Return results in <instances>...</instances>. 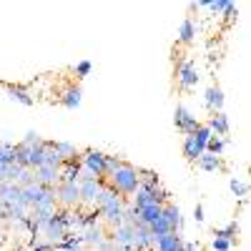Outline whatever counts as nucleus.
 <instances>
[{
	"label": "nucleus",
	"mask_w": 251,
	"mask_h": 251,
	"mask_svg": "<svg viewBox=\"0 0 251 251\" xmlns=\"http://www.w3.org/2000/svg\"><path fill=\"white\" fill-rule=\"evenodd\" d=\"M138 181H141L143 188H156V186H161L156 171H143V169H138Z\"/></svg>",
	"instance_id": "29"
},
{
	"label": "nucleus",
	"mask_w": 251,
	"mask_h": 251,
	"mask_svg": "<svg viewBox=\"0 0 251 251\" xmlns=\"http://www.w3.org/2000/svg\"><path fill=\"white\" fill-rule=\"evenodd\" d=\"M196 166L201 171H221V156H211V153H201L199 156V161H196Z\"/></svg>",
	"instance_id": "23"
},
{
	"label": "nucleus",
	"mask_w": 251,
	"mask_h": 251,
	"mask_svg": "<svg viewBox=\"0 0 251 251\" xmlns=\"http://www.w3.org/2000/svg\"><path fill=\"white\" fill-rule=\"evenodd\" d=\"M116 246H131L133 244V226L131 224H121L116 228H111V236H108Z\"/></svg>",
	"instance_id": "13"
},
{
	"label": "nucleus",
	"mask_w": 251,
	"mask_h": 251,
	"mask_svg": "<svg viewBox=\"0 0 251 251\" xmlns=\"http://www.w3.org/2000/svg\"><path fill=\"white\" fill-rule=\"evenodd\" d=\"M103 183H106V181H100V178H96V181H86V183H78V188H80V206H91V208H96V201H98V194H100Z\"/></svg>",
	"instance_id": "7"
},
{
	"label": "nucleus",
	"mask_w": 251,
	"mask_h": 251,
	"mask_svg": "<svg viewBox=\"0 0 251 251\" xmlns=\"http://www.w3.org/2000/svg\"><path fill=\"white\" fill-rule=\"evenodd\" d=\"M53 146V151L58 153V158L66 163V161H75V158H80V151L75 149L73 143H68V141H53L50 143Z\"/></svg>",
	"instance_id": "17"
},
{
	"label": "nucleus",
	"mask_w": 251,
	"mask_h": 251,
	"mask_svg": "<svg viewBox=\"0 0 251 251\" xmlns=\"http://www.w3.org/2000/svg\"><path fill=\"white\" fill-rule=\"evenodd\" d=\"M203 219H206V216H203V206H201V203H199V206H196V208H194V221H196V224H201V221H203Z\"/></svg>",
	"instance_id": "38"
},
{
	"label": "nucleus",
	"mask_w": 251,
	"mask_h": 251,
	"mask_svg": "<svg viewBox=\"0 0 251 251\" xmlns=\"http://www.w3.org/2000/svg\"><path fill=\"white\" fill-rule=\"evenodd\" d=\"M228 138H221V136H211V141L206 143V151L203 153H211V156H221L224 149H226Z\"/></svg>",
	"instance_id": "25"
},
{
	"label": "nucleus",
	"mask_w": 251,
	"mask_h": 251,
	"mask_svg": "<svg viewBox=\"0 0 251 251\" xmlns=\"http://www.w3.org/2000/svg\"><path fill=\"white\" fill-rule=\"evenodd\" d=\"M224 15H226V18H228V23H234V20H236V18H239V8H236V5H234V3H231V8H228V10H226V13H224Z\"/></svg>",
	"instance_id": "37"
},
{
	"label": "nucleus",
	"mask_w": 251,
	"mask_h": 251,
	"mask_svg": "<svg viewBox=\"0 0 251 251\" xmlns=\"http://www.w3.org/2000/svg\"><path fill=\"white\" fill-rule=\"evenodd\" d=\"M161 208H163V206H158V203H149V206L138 208V224H141V226H151V224L161 216Z\"/></svg>",
	"instance_id": "20"
},
{
	"label": "nucleus",
	"mask_w": 251,
	"mask_h": 251,
	"mask_svg": "<svg viewBox=\"0 0 251 251\" xmlns=\"http://www.w3.org/2000/svg\"><path fill=\"white\" fill-rule=\"evenodd\" d=\"M183 244V234L181 231H171V234H163L153 241V251H176Z\"/></svg>",
	"instance_id": "11"
},
{
	"label": "nucleus",
	"mask_w": 251,
	"mask_h": 251,
	"mask_svg": "<svg viewBox=\"0 0 251 251\" xmlns=\"http://www.w3.org/2000/svg\"><path fill=\"white\" fill-rule=\"evenodd\" d=\"M208 131H211L214 136H221V138H226L228 136V131H231V123H228V116L224 113V111H219V113H214L211 118H208Z\"/></svg>",
	"instance_id": "10"
},
{
	"label": "nucleus",
	"mask_w": 251,
	"mask_h": 251,
	"mask_svg": "<svg viewBox=\"0 0 251 251\" xmlns=\"http://www.w3.org/2000/svg\"><path fill=\"white\" fill-rule=\"evenodd\" d=\"M33 174H35V183H40V186L55 188L60 183V169H55V166H38Z\"/></svg>",
	"instance_id": "9"
},
{
	"label": "nucleus",
	"mask_w": 251,
	"mask_h": 251,
	"mask_svg": "<svg viewBox=\"0 0 251 251\" xmlns=\"http://www.w3.org/2000/svg\"><path fill=\"white\" fill-rule=\"evenodd\" d=\"M203 106L211 111V113H219L224 111V91L219 86H211V88H206L203 93Z\"/></svg>",
	"instance_id": "12"
},
{
	"label": "nucleus",
	"mask_w": 251,
	"mask_h": 251,
	"mask_svg": "<svg viewBox=\"0 0 251 251\" xmlns=\"http://www.w3.org/2000/svg\"><path fill=\"white\" fill-rule=\"evenodd\" d=\"M86 181H96V174L88 171L86 166H80V174H78V183H86Z\"/></svg>",
	"instance_id": "36"
},
{
	"label": "nucleus",
	"mask_w": 251,
	"mask_h": 251,
	"mask_svg": "<svg viewBox=\"0 0 251 251\" xmlns=\"http://www.w3.org/2000/svg\"><path fill=\"white\" fill-rule=\"evenodd\" d=\"M178 40H181V43H186V46L196 40V23H194L191 18H186L183 23H181V28H178Z\"/></svg>",
	"instance_id": "24"
},
{
	"label": "nucleus",
	"mask_w": 251,
	"mask_h": 251,
	"mask_svg": "<svg viewBox=\"0 0 251 251\" xmlns=\"http://www.w3.org/2000/svg\"><path fill=\"white\" fill-rule=\"evenodd\" d=\"M174 123H176V128L183 133V136H191L196 128H199V118L188 111L186 106H176V111H174Z\"/></svg>",
	"instance_id": "6"
},
{
	"label": "nucleus",
	"mask_w": 251,
	"mask_h": 251,
	"mask_svg": "<svg viewBox=\"0 0 251 251\" xmlns=\"http://www.w3.org/2000/svg\"><path fill=\"white\" fill-rule=\"evenodd\" d=\"M234 241H228V239H214L211 241V251H231Z\"/></svg>",
	"instance_id": "34"
},
{
	"label": "nucleus",
	"mask_w": 251,
	"mask_h": 251,
	"mask_svg": "<svg viewBox=\"0 0 251 251\" xmlns=\"http://www.w3.org/2000/svg\"><path fill=\"white\" fill-rule=\"evenodd\" d=\"M40 236H43L53 249L60 246L63 239L68 236V228H66V224H63V219L58 216V211H55V216H50V219L46 221V226H43V231H40Z\"/></svg>",
	"instance_id": "3"
},
{
	"label": "nucleus",
	"mask_w": 251,
	"mask_h": 251,
	"mask_svg": "<svg viewBox=\"0 0 251 251\" xmlns=\"http://www.w3.org/2000/svg\"><path fill=\"white\" fill-rule=\"evenodd\" d=\"M228 8H231V0H206V10H211V13H226Z\"/></svg>",
	"instance_id": "30"
},
{
	"label": "nucleus",
	"mask_w": 251,
	"mask_h": 251,
	"mask_svg": "<svg viewBox=\"0 0 251 251\" xmlns=\"http://www.w3.org/2000/svg\"><path fill=\"white\" fill-rule=\"evenodd\" d=\"M106 183L113 188L121 199L133 196V194L138 191V186H141V181H138V169L123 161L118 169H113V171L106 176Z\"/></svg>",
	"instance_id": "1"
},
{
	"label": "nucleus",
	"mask_w": 251,
	"mask_h": 251,
	"mask_svg": "<svg viewBox=\"0 0 251 251\" xmlns=\"http://www.w3.org/2000/svg\"><path fill=\"white\" fill-rule=\"evenodd\" d=\"M78 174H80V158L66 161L60 166V183H78Z\"/></svg>",
	"instance_id": "19"
},
{
	"label": "nucleus",
	"mask_w": 251,
	"mask_h": 251,
	"mask_svg": "<svg viewBox=\"0 0 251 251\" xmlns=\"http://www.w3.org/2000/svg\"><path fill=\"white\" fill-rule=\"evenodd\" d=\"M60 251H83V249H80V246H63Z\"/></svg>",
	"instance_id": "39"
},
{
	"label": "nucleus",
	"mask_w": 251,
	"mask_h": 251,
	"mask_svg": "<svg viewBox=\"0 0 251 251\" xmlns=\"http://www.w3.org/2000/svg\"><path fill=\"white\" fill-rule=\"evenodd\" d=\"M191 136H194V141L199 143V149H201V151H206V143L211 141V136H214V133L208 131V126H206V123H201V126H199V128H196Z\"/></svg>",
	"instance_id": "26"
},
{
	"label": "nucleus",
	"mask_w": 251,
	"mask_h": 251,
	"mask_svg": "<svg viewBox=\"0 0 251 251\" xmlns=\"http://www.w3.org/2000/svg\"><path fill=\"white\" fill-rule=\"evenodd\" d=\"M5 93H8L13 100L23 103V106H33V103H35L33 93H30L28 88H23V86H13V83H5Z\"/></svg>",
	"instance_id": "18"
},
{
	"label": "nucleus",
	"mask_w": 251,
	"mask_h": 251,
	"mask_svg": "<svg viewBox=\"0 0 251 251\" xmlns=\"http://www.w3.org/2000/svg\"><path fill=\"white\" fill-rule=\"evenodd\" d=\"M136 208H143V206H149V203H153V199H151V188H143V186H138V191L133 194V201H131Z\"/></svg>",
	"instance_id": "27"
},
{
	"label": "nucleus",
	"mask_w": 251,
	"mask_h": 251,
	"mask_svg": "<svg viewBox=\"0 0 251 251\" xmlns=\"http://www.w3.org/2000/svg\"><path fill=\"white\" fill-rule=\"evenodd\" d=\"M43 188H46V186H40V183H30V186L23 188L20 199H23V203H25L28 208H33V206L40 201V196H43Z\"/></svg>",
	"instance_id": "21"
},
{
	"label": "nucleus",
	"mask_w": 251,
	"mask_h": 251,
	"mask_svg": "<svg viewBox=\"0 0 251 251\" xmlns=\"http://www.w3.org/2000/svg\"><path fill=\"white\" fill-rule=\"evenodd\" d=\"M161 216L169 221V226H171V231H181V226H183V216H181V208L176 206V203H166L163 208H161Z\"/></svg>",
	"instance_id": "15"
},
{
	"label": "nucleus",
	"mask_w": 251,
	"mask_h": 251,
	"mask_svg": "<svg viewBox=\"0 0 251 251\" xmlns=\"http://www.w3.org/2000/svg\"><path fill=\"white\" fill-rule=\"evenodd\" d=\"M91 71H93L91 60H80V63H75V68H73L75 78H88V75H91Z\"/></svg>",
	"instance_id": "32"
},
{
	"label": "nucleus",
	"mask_w": 251,
	"mask_h": 251,
	"mask_svg": "<svg viewBox=\"0 0 251 251\" xmlns=\"http://www.w3.org/2000/svg\"><path fill=\"white\" fill-rule=\"evenodd\" d=\"M40 141H43V138H40V136H38L35 131H28V133H25V138L20 141V143H23V146H38Z\"/></svg>",
	"instance_id": "35"
},
{
	"label": "nucleus",
	"mask_w": 251,
	"mask_h": 251,
	"mask_svg": "<svg viewBox=\"0 0 251 251\" xmlns=\"http://www.w3.org/2000/svg\"><path fill=\"white\" fill-rule=\"evenodd\" d=\"M55 203L66 211H73V208L80 206V188L78 183H58L55 186Z\"/></svg>",
	"instance_id": "2"
},
{
	"label": "nucleus",
	"mask_w": 251,
	"mask_h": 251,
	"mask_svg": "<svg viewBox=\"0 0 251 251\" xmlns=\"http://www.w3.org/2000/svg\"><path fill=\"white\" fill-rule=\"evenodd\" d=\"M106 156L108 153H103V151H96V149H86L80 153V166H86L88 171L96 174V178H106Z\"/></svg>",
	"instance_id": "5"
},
{
	"label": "nucleus",
	"mask_w": 251,
	"mask_h": 251,
	"mask_svg": "<svg viewBox=\"0 0 251 251\" xmlns=\"http://www.w3.org/2000/svg\"><path fill=\"white\" fill-rule=\"evenodd\" d=\"M153 234L149 231V226H133V244L131 249L133 251H153Z\"/></svg>",
	"instance_id": "8"
},
{
	"label": "nucleus",
	"mask_w": 251,
	"mask_h": 251,
	"mask_svg": "<svg viewBox=\"0 0 251 251\" xmlns=\"http://www.w3.org/2000/svg\"><path fill=\"white\" fill-rule=\"evenodd\" d=\"M116 251H133L131 246H116Z\"/></svg>",
	"instance_id": "40"
},
{
	"label": "nucleus",
	"mask_w": 251,
	"mask_h": 251,
	"mask_svg": "<svg viewBox=\"0 0 251 251\" xmlns=\"http://www.w3.org/2000/svg\"><path fill=\"white\" fill-rule=\"evenodd\" d=\"M231 191H234V196H239V199H246V194H249V186L244 183V181H239V178H231Z\"/></svg>",
	"instance_id": "33"
},
{
	"label": "nucleus",
	"mask_w": 251,
	"mask_h": 251,
	"mask_svg": "<svg viewBox=\"0 0 251 251\" xmlns=\"http://www.w3.org/2000/svg\"><path fill=\"white\" fill-rule=\"evenodd\" d=\"M78 236H80V244L83 246H98V244H103L106 241V231H103L100 226H91V228H83V231H78Z\"/></svg>",
	"instance_id": "16"
},
{
	"label": "nucleus",
	"mask_w": 251,
	"mask_h": 251,
	"mask_svg": "<svg viewBox=\"0 0 251 251\" xmlns=\"http://www.w3.org/2000/svg\"><path fill=\"white\" fill-rule=\"evenodd\" d=\"M234 236H239V224L236 221L216 228V234H214V239H228V241H234Z\"/></svg>",
	"instance_id": "28"
},
{
	"label": "nucleus",
	"mask_w": 251,
	"mask_h": 251,
	"mask_svg": "<svg viewBox=\"0 0 251 251\" xmlns=\"http://www.w3.org/2000/svg\"><path fill=\"white\" fill-rule=\"evenodd\" d=\"M199 80H201L199 68L194 66L191 60H181L178 68H176V83H178V88L181 91H191V88H196Z\"/></svg>",
	"instance_id": "4"
},
{
	"label": "nucleus",
	"mask_w": 251,
	"mask_h": 251,
	"mask_svg": "<svg viewBox=\"0 0 251 251\" xmlns=\"http://www.w3.org/2000/svg\"><path fill=\"white\" fill-rule=\"evenodd\" d=\"M80 98H83V91L78 86H66V88L58 93L60 106H66V108H78L80 106Z\"/></svg>",
	"instance_id": "14"
},
{
	"label": "nucleus",
	"mask_w": 251,
	"mask_h": 251,
	"mask_svg": "<svg viewBox=\"0 0 251 251\" xmlns=\"http://www.w3.org/2000/svg\"><path fill=\"white\" fill-rule=\"evenodd\" d=\"M181 151H183V158H186V161H191V163H196V161H199V156L203 153V151L199 149V143L194 141V136H183V146H181Z\"/></svg>",
	"instance_id": "22"
},
{
	"label": "nucleus",
	"mask_w": 251,
	"mask_h": 251,
	"mask_svg": "<svg viewBox=\"0 0 251 251\" xmlns=\"http://www.w3.org/2000/svg\"><path fill=\"white\" fill-rule=\"evenodd\" d=\"M15 183H18L20 188H25V186L35 183V174H33V169H20V174H18Z\"/></svg>",
	"instance_id": "31"
}]
</instances>
